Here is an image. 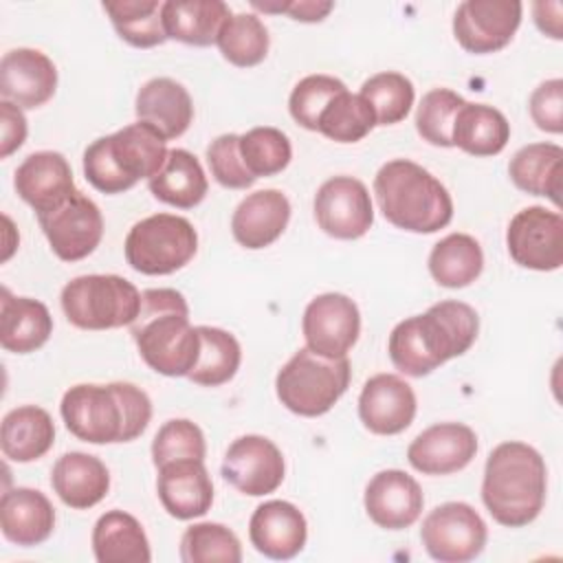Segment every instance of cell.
<instances>
[{"mask_svg":"<svg viewBox=\"0 0 563 563\" xmlns=\"http://www.w3.org/2000/svg\"><path fill=\"white\" fill-rule=\"evenodd\" d=\"M479 332L473 306L455 299L438 301L427 312L394 325L387 352L394 367L411 378H422L471 350Z\"/></svg>","mask_w":563,"mask_h":563,"instance_id":"cell-1","label":"cell"},{"mask_svg":"<svg viewBox=\"0 0 563 563\" xmlns=\"http://www.w3.org/2000/svg\"><path fill=\"white\" fill-rule=\"evenodd\" d=\"M59 413L81 442L114 444L136 440L150 424L152 400L134 383H79L64 391Z\"/></svg>","mask_w":563,"mask_h":563,"instance_id":"cell-2","label":"cell"},{"mask_svg":"<svg viewBox=\"0 0 563 563\" xmlns=\"http://www.w3.org/2000/svg\"><path fill=\"white\" fill-rule=\"evenodd\" d=\"M130 334L141 358L163 376H189L198 361L200 336L189 321V306L174 288H147L130 323Z\"/></svg>","mask_w":563,"mask_h":563,"instance_id":"cell-3","label":"cell"},{"mask_svg":"<svg viewBox=\"0 0 563 563\" xmlns=\"http://www.w3.org/2000/svg\"><path fill=\"white\" fill-rule=\"evenodd\" d=\"M548 468L541 453L526 442L497 444L484 466L482 501L506 528L532 523L545 504Z\"/></svg>","mask_w":563,"mask_h":563,"instance_id":"cell-4","label":"cell"},{"mask_svg":"<svg viewBox=\"0 0 563 563\" xmlns=\"http://www.w3.org/2000/svg\"><path fill=\"white\" fill-rule=\"evenodd\" d=\"M374 196L380 213L409 233H435L453 220V200L446 187L422 165L394 158L374 176Z\"/></svg>","mask_w":563,"mask_h":563,"instance_id":"cell-5","label":"cell"},{"mask_svg":"<svg viewBox=\"0 0 563 563\" xmlns=\"http://www.w3.org/2000/svg\"><path fill=\"white\" fill-rule=\"evenodd\" d=\"M165 143L152 125L130 123L86 147L84 176L101 194H123L161 172L169 154Z\"/></svg>","mask_w":563,"mask_h":563,"instance_id":"cell-6","label":"cell"},{"mask_svg":"<svg viewBox=\"0 0 563 563\" xmlns=\"http://www.w3.org/2000/svg\"><path fill=\"white\" fill-rule=\"evenodd\" d=\"M352 378L347 356L328 358L308 347L297 350L275 376L279 402L303 418L328 413L345 394Z\"/></svg>","mask_w":563,"mask_h":563,"instance_id":"cell-7","label":"cell"},{"mask_svg":"<svg viewBox=\"0 0 563 563\" xmlns=\"http://www.w3.org/2000/svg\"><path fill=\"white\" fill-rule=\"evenodd\" d=\"M66 319L79 330L130 325L141 308L139 288L121 275H79L59 295Z\"/></svg>","mask_w":563,"mask_h":563,"instance_id":"cell-8","label":"cell"},{"mask_svg":"<svg viewBox=\"0 0 563 563\" xmlns=\"http://www.w3.org/2000/svg\"><path fill=\"white\" fill-rule=\"evenodd\" d=\"M198 251L194 224L176 213H154L139 220L125 235V262L143 275H172Z\"/></svg>","mask_w":563,"mask_h":563,"instance_id":"cell-9","label":"cell"},{"mask_svg":"<svg viewBox=\"0 0 563 563\" xmlns=\"http://www.w3.org/2000/svg\"><path fill=\"white\" fill-rule=\"evenodd\" d=\"M488 528L479 512L464 501L435 506L420 528V541L427 554L440 563H466L486 548Z\"/></svg>","mask_w":563,"mask_h":563,"instance_id":"cell-10","label":"cell"},{"mask_svg":"<svg viewBox=\"0 0 563 563\" xmlns=\"http://www.w3.org/2000/svg\"><path fill=\"white\" fill-rule=\"evenodd\" d=\"M37 222L51 251L62 262H79L88 257L103 238L101 209L79 189L55 209L40 213Z\"/></svg>","mask_w":563,"mask_h":563,"instance_id":"cell-11","label":"cell"},{"mask_svg":"<svg viewBox=\"0 0 563 563\" xmlns=\"http://www.w3.org/2000/svg\"><path fill=\"white\" fill-rule=\"evenodd\" d=\"M506 246L515 264L530 271H559L563 264V218L545 207L517 211L506 229Z\"/></svg>","mask_w":563,"mask_h":563,"instance_id":"cell-12","label":"cell"},{"mask_svg":"<svg viewBox=\"0 0 563 563\" xmlns=\"http://www.w3.org/2000/svg\"><path fill=\"white\" fill-rule=\"evenodd\" d=\"M521 13L519 0H466L453 13V35L468 53H497L515 37Z\"/></svg>","mask_w":563,"mask_h":563,"instance_id":"cell-13","label":"cell"},{"mask_svg":"<svg viewBox=\"0 0 563 563\" xmlns=\"http://www.w3.org/2000/svg\"><path fill=\"white\" fill-rule=\"evenodd\" d=\"M301 332L308 350L328 358H343L361 334L358 306L343 292L317 295L303 310Z\"/></svg>","mask_w":563,"mask_h":563,"instance_id":"cell-14","label":"cell"},{"mask_svg":"<svg viewBox=\"0 0 563 563\" xmlns=\"http://www.w3.org/2000/svg\"><path fill=\"white\" fill-rule=\"evenodd\" d=\"M314 220L330 238H363L374 224V205L367 187L352 176L328 178L314 196Z\"/></svg>","mask_w":563,"mask_h":563,"instance_id":"cell-15","label":"cell"},{"mask_svg":"<svg viewBox=\"0 0 563 563\" xmlns=\"http://www.w3.org/2000/svg\"><path fill=\"white\" fill-rule=\"evenodd\" d=\"M220 471L222 477L240 493L262 497L282 486L286 464L273 440L249 433L229 444Z\"/></svg>","mask_w":563,"mask_h":563,"instance_id":"cell-16","label":"cell"},{"mask_svg":"<svg viewBox=\"0 0 563 563\" xmlns=\"http://www.w3.org/2000/svg\"><path fill=\"white\" fill-rule=\"evenodd\" d=\"M477 453V435L462 422H438L407 446L409 464L422 475H451L466 468Z\"/></svg>","mask_w":563,"mask_h":563,"instance_id":"cell-17","label":"cell"},{"mask_svg":"<svg viewBox=\"0 0 563 563\" xmlns=\"http://www.w3.org/2000/svg\"><path fill=\"white\" fill-rule=\"evenodd\" d=\"M416 394L396 374H376L365 380L358 396V418L376 435L402 433L416 418Z\"/></svg>","mask_w":563,"mask_h":563,"instance_id":"cell-18","label":"cell"},{"mask_svg":"<svg viewBox=\"0 0 563 563\" xmlns=\"http://www.w3.org/2000/svg\"><path fill=\"white\" fill-rule=\"evenodd\" d=\"M57 90V68L37 48H11L0 59V95L22 110L44 106Z\"/></svg>","mask_w":563,"mask_h":563,"instance_id":"cell-19","label":"cell"},{"mask_svg":"<svg viewBox=\"0 0 563 563\" xmlns=\"http://www.w3.org/2000/svg\"><path fill=\"white\" fill-rule=\"evenodd\" d=\"M367 517L385 530H405L418 521L424 506L420 484L400 468L376 473L363 495Z\"/></svg>","mask_w":563,"mask_h":563,"instance_id":"cell-20","label":"cell"},{"mask_svg":"<svg viewBox=\"0 0 563 563\" xmlns=\"http://www.w3.org/2000/svg\"><path fill=\"white\" fill-rule=\"evenodd\" d=\"M13 187L35 216L55 209L77 191L70 163L53 150L29 154L15 169Z\"/></svg>","mask_w":563,"mask_h":563,"instance_id":"cell-21","label":"cell"},{"mask_svg":"<svg viewBox=\"0 0 563 563\" xmlns=\"http://www.w3.org/2000/svg\"><path fill=\"white\" fill-rule=\"evenodd\" d=\"M251 545L266 559H295L308 539V523L303 512L284 499L260 504L249 521Z\"/></svg>","mask_w":563,"mask_h":563,"instance_id":"cell-22","label":"cell"},{"mask_svg":"<svg viewBox=\"0 0 563 563\" xmlns=\"http://www.w3.org/2000/svg\"><path fill=\"white\" fill-rule=\"evenodd\" d=\"M156 493L174 519L202 517L213 504V482L205 460H178L161 466Z\"/></svg>","mask_w":563,"mask_h":563,"instance_id":"cell-23","label":"cell"},{"mask_svg":"<svg viewBox=\"0 0 563 563\" xmlns=\"http://www.w3.org/2000/svg\"><path fill=\"white\" fill-rule=\"evenodd\" d=\"M290 202L279 189H260L249 194L233 211L231 233L244 249L257 251L271 246L288 227Z\"/></svg>","mask_w":563,"mask_h":563,"instance_id":"cell-24","label":"cell"},{"mask_svg":"<svg viewBox=\"0 0 563 563\" xmlns=\"http://www.w3.org/2000/svg\"><path fill=\"white\" fill-rule=\"evenodd\" d=\"M136 119L152 125L165 141L187 132L194 119V101L183 84L169 77H154L141 86L134 101Z\"/></svg>","mask_w":563,"mask_h":563,"instance_id":"cell-25","label":"cell"},{"mask_svg":"<svg viewBox=\"0 0 563 563\" xmlns=\"http://www.w3.org/2000/svg\"><path fill=\"white\" fill-rule=\"evenodd\" d=\"M0 528L4 539L15 545H40L53 534L55 508L48 497L35 488H9L0 499Z\"/></svg>","mask_w":563,"mask_h":563,"instance_id":"cell-26","label":"cell"},{"mask_svg":"<svg viewBox=\"0 0 563 563\" xmlns=\"http://www.w3.org/2000/svg\"><path fill=\"white\" fill-rule=\"evenodd\" d=\"M55 495L75 510L97 506L110 490L108 466L90 453L70 451L57 457L51 471Z\"/></svg>","mask_w":563,"mask_h":563,"instance_id":"cell-27","label":"cell"},{"mask_svg":"<svg viewBox=\"0 0 563 563\" xmlns=\"http://www.w3.org/2000/svg\"><path fill=\"white\" fill-rule=\"evenodd\" d=\"M53 334L48 308L31 297H15L9 288L0 295V345L13 354L40 350Z\"/></svg>","mask_w":563,"mask_h":563,"instance_id":"cell-28","label":"cell"},{"mask_svg":"<svg viewBox=\"0 0 563 563\" xmlns=\"http://www.w3.org/2000/svg\"><path fill=\"white\" fill-rule=\"evenodd\" d=\"M55 442V424L46 409L22 405L2 418L0 449L7 460L26 464L48 453Z\"/></svg>","mask_w":563,"mask_h":563,"instance_id":"cell-29","label":"cell"},{"mask_svg":"<svg viewBox=\"0 0 563 563\" xmlns=\"http://www.w3.org/2000/svg\"><path fill=\"white\" fill-rule=\"evenodd\" d=\"M92 552L99 563H150L152 550L141 521L123 510L103 512L92 528Z\"/></svg>","mask_w":563,"mask_h":563,"instance_id":"cell-30","label":"cell"},{"mask_svg":"<svg viewBox=\"0 0 563 563\" xmlns=\"http://www.w3.org/2000/svg\"><path fill=\"white\" fill-rule=\"evenodd\" d=\"M231 9L222 0H167L163 2V26L167 37L191 46H211Z\"/></svg>","mask_w":563,"mask_h":563,"instance_id":"cell-31","label":"cell"},{"mask_svg":"<svg viewBox=\"0 0 563 563\" xmlns=\"http://www.w3.org/2000/svg\"><path fill=\"white\" fill-rule=\"evenodd\" d=\"M563 147L556 143H530L517 150L508 163V176L517 189L530 196H545L561 205Z\"/></svg>","mask_w":563,"mask_h":563,"instance_id":"cell-32","label":"cell"},{"mask_svg":"<svg viewBox=\"0 0 563 563\" xmlns=\"http://www.w3.org/2000/svg\"><path fill=\"white\" fill-rule=\"evenodd\" d=\"M147 185L156 200L176 209H194L205 200L209 189L200 161L183 147L169 150L165 165Z\"/></svg>","mask_w":563,"mask_h":563,"instance_id":"cell-33","label":"cell"},{"mask_svg":"<svg viewBox=\"0 0 563 563\" xmlns=\"http://www.w3.org/2000/svg\"><path fill=\"white\" fill-rule=\"evenodd\" d=\"M451 141L471 156H495L510 141V123L493 106L464 101L455 114Z\"/></svg>","mask_w":563,"mask_h":563,"instance_id":"cell-34","label":"cell"},{"mask_svg":"<svg viewBox=\"0 0 563 563\" xmlns=\"http://www.w3.org/2000/svg\"><path fill=\"white\" fill-rule=\"evenodd\" d=\"M429 273L444 288H464L473 284L484 268L479 242L468 233H449L429 253Z\"/></svg>","mask_w":563,"mask_h":563,"instance_id":"cell-35","label":"cell"},{"mask_svg":"<svg viewBox=\"0 0 563 563\" xmlns=\"http://www.w3.org/2000/svg\"><path fill=\"white\" fill-rule=\"evenodd\" d=\"M200 336V352L189 380L200 387H220L229 383L242 363V347L238 339L213 325H196Z\"/></svg>","mask_w":563,"mask_h":563,"instance_id":"cell-36","label":"cell"},{"mask_svg":"<svg viewBox=\"0 0 563 563\" xmlns=\"http://www.w3.org/2000/svg\"><path fill=\"white\" fill-rule=\"evenodd\" d=\"M103 11L121 40L134 48H152L167 40L163 26V2L158 0H114L103 2Z\"/></svg>","mask_w":563,"mask_h":563,"instance_id":"cell-37","label":"cell"},{"mask_svg":"<svg viewBox=\"0 0 563 563\" xmlns=\"http://www.w3.org/2000/svg\"><path fill=\"white\" fill-rule=\"evenodd\" d=\"M222 57L238 66L251 68L268 55V29L255 13H231L216 40Z\"/></svg>","mask_w":563,"mask_h":563,"instance_id":"cell-38","label":"cell"},{"mask_svg":"<svg viewBox=\"0 0 563 563\" xmlns=\"http://www.w3.org/2000/svg\"><path fill=\"white\" fill-rule=\"evenodd\" d=\"M376 125L369 103L350 90L339 92L321 112L317 132L336 143H358Z\"/></svg>","mask_w":563,"mask_h":563,"instance_id":"cell-39","label":"cell"},{"mask_svg":"<svg viewBox=\"0 0 563 563\" xmlns=\"http://www.w3.org/2000/svg\"><path fill=\"white\" fill-rule=\"evenodd\" d=\"M372 108L376 125L400 123L416 99V90L409 77L396 70H383L363 81L358 92Z\"/></svg>","mask_w":563,"mask_h":563,"instance_id":"cell-40","label":"cell"},{"mask_svg":"<svg viewBox=\"0 0 563 563\" xmlns=\"http://www.w3.org/2000/svg\"><path fill=\"white\" fill-rule=\"evenodd\" d=\"M240 156L253 178L284 172L292 158L290 139L271 125H257L240 134Z\"/></svg>","mask_w":563,"mask_h":563,"instance_id":"cell-41","label":"cell"},{"mask_svg":"<svg viewBox=\"0 0 563 563\" xmlns=\"http://www.w3.org/2000/svg\"><path fill=\"white\" fill-rule=\"evenodd\" d=\"M180 561L185 563H240L242 545L233 530L222 523L200 521L180 537Z\"/></svg>","mask_w":563,"mask_h":563,"instance_id":"cell-42","label":"cell"},{"mask_svg":"<svg viewBox=\"0 0 563 563\" xmlns=\"http://www.w3.org/2000/svg\"><path fill=\"white\" fill-rule=\"evenodd\" d=\"M462 106L464 99L449 88H433L422 95L416 110V130L422 141L435 147H453V121Z\"/></svg>","mask_w":563,"mask_h":563,"instance_id":"cell-43","label":"cell"},{"mask_svg":"<svg viewBox=\"0 0 563 563\" xmlns=\"http://www.w3.org/2000/svg\"><path fill=\"white\" fill-rule=\"evenodd\" d=\"M205 433L187 418L167 420L152 440V462L156 468L178 460H205Z\"/></svg>","mask_w":563,"mask_h":563,"instance_id":"cell-44","label":"cell"},{"mask_svg":"<svg viewBox=\"0 0 563 563\" xmlns=\"http://www.w3.org/2000/svg\"><path fill=\"white\" fill-rule=\"evenodd\" d=\"M343 90H347V86L332 75H321V73L308 75V77L299 79L290 92V99H288L290 117L301 128L317 132L321 112Z\"/></svg>","mask_w":563,"mask_h":563,"instance_id":"cell-45","label":"cell"},{"mask_svg":"<svg viewBox=\"0 0 563 563\" xmlns=\"http://www.w3.org/2000/svg\"><path fill=\"white\" fill-rule=\"evenodd\" d=\"M207 165L216 183L227 189H246L257 178L249 174L240 156V134H220L207 147Z\"/></svg>","mask_w":563,"mask_h":563,"instance_id":"cell-46","label":"cell"},{"mask_svg":"<svg viewBox=\"0 0 563 563\" xmlns=\"http://www.w3.org/2000/svg\"><path fill=\"white\" fill-rule=\"evenodd\" d=\"M530 117L534 125L550 134L563 132V79L541 81L530 95Z\"/></svg>","mask_w":563,"mask_h":563,"instance_id":"cell-47","label":"cell"},{"mask_svg":"<svg viewBox=\"0 0 563 563\" xmlns=\"http://www.w3.org/2000/svg\"><path fill=\"white\" fill-rule=\"evenodd\" d=\"M253 9L264 13H286L288 18L297 22H321L328 18V13L334 9V2L323 0H290V2H251Z\"/></svg>","mask_w":563,"mask_h":563,"instance_id":"cell-48","label":"cell"},{"mask_svg":"<svg viewBox=\"0 0 563 563\" xmlns=\"http://www.w3.org/2000/svg\"><path fill=\"white\" fill-rule=\"evenodd\" d=\"M0 128H2L0 158H9L26 141L29 128H26V117H24L22 108L2 99L0 101Z\"/></svg>","mask_w":563,"mask_h":563,"instance_id":"cell-49","label":"cell"},{"mask_svg":"<svg viewBox=\"0 0 563 563\" xmlns=\"http://www.w3.org/2000/svg\"><path fill=\"white\" fill-rule=\"evenodd\" d=\"M561 13H563V4L559 0L552 2H534L532 4V15H534V24L539 26V31L552 40H561L563 37V26H561Z\"/></svg>","mask_w":563,"mask_h":563,"instance_id":"cell-50","label":"cell"}]
</instances>
